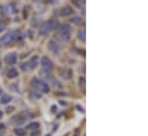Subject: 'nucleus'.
<instances>
[{"label":"nucleus","instance_id":"obj_26","mask_svg":"<svg viewBox=\"0 0 148 136\" xmlns=\"http://www.w3.org/2000/svg\"><path fill=\"white\" fill-rule=\"evenodd\" d=\"M1 93H2V89H1V88H0V94H1Z\"/></svg>","mask_w":148,"mask_h":136},{"label":"nucleus","instance_id":"obj_8","mask_svg":"<svg viewBox=\"0 0 148 136\" xmlns=\"http://www.w3.org/2000/svg\"><path fill=\"white\" fill-rule=\"evenodd\" d=\"M5 63L7 64V65H14L16 62H17V54L16 53H9V54H7L6 56H5Z\"/></svg>","mask_w":148,"mask_h":136},{"label":"nucleus","instance_id":"obj_13","mask_svg":"<svg viewBox=\"0 0 148 136\" xmlns=\"http://www.w3.org/2000/svg\"><path fill=\"white\" fill-rule=\"evenodd\" d=\"M16 10H17V8H16V6H15L14 3H9V5L6 7V14H7V15H13V14L16 13Z\"/></svg>","mask_w":148,"mask_h":136},{"label":"nucleus","instance_id":"obj_1","mask_svg":"<svg viewBox=\"0 0 148 136\" xmlns=\"http://www.w3.org/2000/svg\"><path fill=\"white\" fill-rule=\"evenodd\" d=\"M60 28V22L56 18H51L48 21H46L39 29V34L40 35H46L53 30H56Z\"/></svg>","mask_w":148,"mask_h":136},{"label":"nucleus","instance_id":"obj_15","mask_svg":"<svg viewBox=\"0 0 148 136\" xmlns=\"http://www.w3.org/2000/svg\"><path fill=\"white\" fill-rule=\"evenodd\" d=\"M39 128V122H31V124H29L28 126H27V128L25 129H29V131H36Z\"/></svg>","mask_w":148,"mask_h":136},{"label":"nucleus","instance_id":"obj_22","mask_svg":"<svg viewBox=\"0 0 148 136\" xmlns=\"http://www.w3.org/2000/svg\"><path fill=\"white\" fill-rule=\"evenodd\" d=\"M14 110V107L13 106H10V107H7V113H9V112H12Z\"/></svg>","mask_w":148,"mask_h":136},{"label":"nucleus","instance_id":"obj_21","mask_svg":"<svg viewBox=\"0 0 148 136\" xmlns=\"http://www.w3.org/2000/svg\"><path fill=\"white\" fill-rule=\"evenodd\" d=\"M79 85L83 86V87L85 86V78H84V77H80V78H79Z\"/></svg>","mask_w":148,"mask_h":136},{"label":"nucleus","instance_id":"obj_19","mask_svg":"<svg viewBox=\"0 0 148 136\" xmlns=\"http://www.w3.org/2000/svg\"><path fill=\"white\" fill-rule=\"evenodd\" d=\"M5 28H6V24H5V22H3L2 20H0V32H2V31L5 30Z\"/></svg>","mask_w":148,"mask_h":136},{"label":"nucleus","instance_id":"obj_17","mask_svg":"<svg viewBox=\"0 0 148 136\" xmlns=\"http://www.w3.org/2000/svg\"><path fill=\"white\" fill-rule=\"evenodd\" d=\"M78 39H79V40H82L83 42L85 41V30H84V29L78 31Z\"/></svg>","mask_w":148,"mask_h":136},{"label":"nucleus","instance_id":"obj_12","mask_svg":"<svg viewBox=\"0 0 148 136\" xmlns=\"http://www.w3.org/2000/svg\"><path fill=\"white\" fill-rule=\"evenodd\" d=\"M9 79H14V78H16L17 75H18V71L16 70V69L14 68H10L8 69V71H7V74H6Z\"/></svg>","mask_w":148,"mask_h":136},{"label":"nucleus","instance_id":"obj_20","mask_svg":"<svg viewBox=\"0 0 148 136\" xmlns=\"http://www.w3.org/2000/svg\"><path fill=\"white\" fill-rule=\"evenodd\" d=\"M71 22H74L76 24H79V23H82L83 21H82V18H79V17H75L74 20H71Z\"/></svg>","mask_w":148,"mask_h":136},{"label":"nucleus","instance_id":"obj_14","mask_svg":"<svg viewBox=\"0 0 148 136\" xmlns=\"http://www.w3.org/2000/svg\"><path fill=\"white\" fill-rule=\"evenodd\" d=\"M12 100H13V97H12L10 95L5 94V95H2V96H1V99H0V103H1V104H7V103L10 102Z\"/></svg>","mask_w":148,"mask_h":136},{"label":"nucleus","instance_id":"obj_11","mask_svg":"<svg viewBox=\"0 0 148 136\" xmlns=\"http://www.w3.org/2000/svg\"><path fill=\"white\" fill-rule=\"evenodd\" d=\"M71 14H74V10H73V8L69 7V6H66V7H63V8L60 9V15H61V16H69V15H71Z\"/></svg>","mask_w":148,"mask_h":136},{"label":"nucleus","instance_id":"obj_18","mask_svg":"<svg viewBox=\"0 0 148 136\" xmlns=\"http://www.w3.org/2000/svg\"><path fill=\"white\" fill-rule=\"evenodd\" d=\"M10 89H13V90H18V85L16 84V82H13L12 85H10Z\"/></svg>","mask_w":148,"mask_h":136},{"label":"nucleus","instance_id":"obj_4","mask_svg":"<svg viewBox=\"0 0 148 136\" xmlns=\"http://www.w3.org/2000/svg\"><path fill=\"white\" fill-rule=\"evenodd\" d=\"M20 37H21V32L20 31H17V30L12 31L9 33L5 34L2 38H0V45H9L13 41L17 40Z\"/></svg>","mask_w":148,"mask_h":136},{"label":"nucleus","instance_id":"obj_3","mask_svg":"<svg viewBox=\"0 0 148 136\" xmlns=\"http://www.w3.org/2000/svg\"><path fill=\"white\" fill-rule=\"evenodd\" d=\"M31 86H32L36 90L42 93V94L49 93V86H48V84H47L46 81H44V80L38 79V78H34V79L31 80Z\"/></svg>","mask_w":148,"mask_h":136},{"label":"nucleus","instance_id":"obj_9","mask_svg":"<svg viewBox=\"0 0 148 136\" xmlns=\"http://www.w3.org/2000/svg\"><path fill=\"white\" fill-rule=\"evenodd\" d=\"M60 74H61V77H62L64 80H69V79H71V77H73V70L69 68L60 69Z\"/></svg>","mask_w":148,"mask_h":136},{"label":"nucleus","instance_id":"obj_6","mask_svg":"<svg viewBox=\"0 0 148 136\" xmlns=\"http://www.w3.org/2000/svg\"><path fill=\"white\" fill-rule=\"evenodd\" d=\"M47 48H48V50H49L52 54H54V55H59L60 52H61V47H60L59 42L55 41V40H53V39L48 41V44H47Z\"/></svg>","mask_w":148,"mask_h":136},{"label":"nucleus","instance_id":"obj_24","mask_svg":"<svg viewBox=\"0 0 148 136\" xmlns=\"http://www.w3.org/2000/svg\"><path fill=\"white\" fill-rule=\"evenodd\" d=\"M2 116H3V113H2V111H1V110H0V119H1V118H2Z\"/></svg>","mask_w":148,"mask_h":136},{"label":"nucleus","instance_id":"obj_25","mask_svg":"<svg viewBox=\"0 0 148 136\" xmlns=\"http://www.w3.org/2000/svg\"><path fill=\"white\" fill-rule=\"evenodd\" d=\"M3 134H2V132H0V136H2Z\"/></svg>","mask_w":148,"mask_h":136},{"label":"nucleus","instance_id":"obj_10","mask_svg":"<svg viewBox=\"0 0 148 136\" xmlns=\"http://www.w3.org/2000/svg\"><path fill=\"white\" fill-rule=\"evenodd\" d=\"M41 65H42V68L45 69V70H52L53 69V62L47 56H44L41 58Z\"/></svg>","mask_w":148,"mask_h":136},{"label":"nucleus","instance_id":"obj_16","mask_svg":"<svg viewBox=\"0 0 148 136\" xmlns=\"http://www.w3.org/2000/svg\"><path fill=\"white\" fill-rule=\"evenodd\" d=\"M14 133H15L17 136H25L27 131H25V129H23V128H16V129L14 131Z\"/></svg>","mask_w":148,"mask_h":136},{"label":"nucleus","instance_id":"obj_5","mask_svg":"<svg viewBox=\"0 0 148 136\" xmlns=\"http://www.w3.org/2000/svg\"><path fill=\"white\" fill-rule=\"evenodd\" d=\"M31 114L28 112V111H23V112H20L18 114H16L13 119H12V122L15 124V125H23L27 122V120L31 119Z\"/></svg>","mask_w":148,"mask_h":136},{"label":"nucleus","instance_id":"obj_2","mask_svg":"<svg viewBox=\"0 0 148 136\" xmlns=\"http://www.w3.org/2000/svg\"><path fill=\"white\" fill-rule=\"evenodd\" d=\"M58 38L62 42H68L71 38V27L69 24H62L59 28L58 31Z\"/></svg>","mask_w":148,"mask_h":136},{"label":"nucleus","instance_id":"obj_23","mask_svg":"<svg viewBox=\"0 0 148 136\" xmlns=\"http://www.w3.org/2000/svg\"><path fill=\"white\" fill-rule=\"evenodd\" d=\"M39 133H40L39 131H37V132H34V133L31 134V136H38V135H39Z\"/></svg>","mask_w":148,"mask_h":136},{"label":"nucleus","instance_id":"obj_7","mask_svg":"<svg viewBox=\"0 0 148 136\" xmlns=\"http://www.w3.org/2000/svg\"><path fill=\"white\" fill-rule=\"evenodd\" d=\"M38 61H39V58H38V56H32L30 60H29V62L25 64H22V68L24 69H27V70H34V69L36 68L38 65Z\"/></svg>","mask_w":148,"mask_h":136}]
</instances>
